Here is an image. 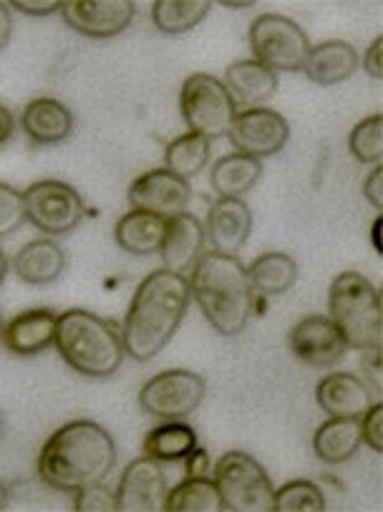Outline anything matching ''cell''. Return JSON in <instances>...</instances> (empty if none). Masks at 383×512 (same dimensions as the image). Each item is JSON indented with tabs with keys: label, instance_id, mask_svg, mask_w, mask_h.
I'll list each match as a JSON object with an SVG mask.
<instances>
[{
	"label": "cell",
	"instance_id": "obj_42",
	"mask_svg": "<svg viewBox=\"0 0 383 512\" xmlns=\"http://www.w3.org/2000/svg\"><path fill=\"white\" fill-rule=\"evenodd\" d=\"M13 33V13L8 3H0V51L6 48V43L11 41Z\"/></svg>",
	"mask_w": 383,
	"mask_h": 512
},
{
	"label": "cell",
	"instance_id": "obj_5",
	"mask_svg": "<svg viewBox=\"0 0 383 512\" xmlns=\"http://www.w3.org/2000/svg\"><path fill=\"white\" fill-rule=\"evenodd\" d=\"M328 316L346 338L348 349H381V293L356 270L336 275L328 291Z\"/></svg>",
	"mask_w": 383,
	"mask_h": 512
},
{
	"label": "cell",
	"instance_id": "obj_38",
	"mask_svg": "<svg viewBox=\"0 0 383 512\" xmlns=\"http://www.w3.org/2000/svg\"><path fill=\"white\" fill-rule=\"evenodd\" d=\"M363 197H366V200L371 202L378 212L383 210V167L381 164H376V167L371 169V175L366 177V182H363Z\"/></svg>",
	"mask_w": 383,
	"mask_h": 512
},
{
	"label": "cell",
	"instance_id": "obj_15",
	"mask_svg": "<svg viewBox=\"0 0 383 512\" xmlns=\"http://www.w3.org/2000/svg\"><path fill=\"white\" fill-rule=\"evenodd\" d=\"M189 200H192L189 180H182V177L162 167L144 172L129 187V205H132V210L152 212V215L164 217V220L179 215V212H187Z\"/></svg>",
	"mask_w": 383,
	"mask_h": 512
},
{
	"label": "cell",
	"instance_id": "obj_11",
	"mask_svg": "<svg viewBox=\"0 0 383 512\" xmlns=\"http://www.w3.org/2000/svg\"><path fill=\"white\" fill-rule=\"evenodd\" d=\"M227 139L232 142L235 152L263 162V157H273V154L283 152L290 139V124L285 122V117H280L278 111L268 109V106L242 109L235 114V122L227 132Z\"/></svg>",
	"mask_w": 383,
	"mask_h": 512
},
{
	"label": "cell",
	"instance_id": "obj_12",
	"mask_svg": "<svg viewBox=\"0 0 383 512\" xmlns=\"http://www.w3.org/2000/svg\"><path fill=\"white\" fill-rule=\"evenodd\" d=\"M288 346L295 359L313 369H331L348 354V344L331 316H305L290 328Z\"/></svg>",
	"mask_w": 383,
	"mask_h": 512
},
{
	"label": "cell",
	"instance_id": "obj_31",
	"mask_svg": "<svg viewBox=\"0 0 383 512\" xmlns=\"http://www.w3.org/2000/svg\"><path fill=\"white\" fill-rule=\"evenodd\" d=\"M164 512H222V500L210 477H184L167 492Z\"/></svg>",
	"mask_w": 383,
	"mask_h": 512
},
{
	"label": "cell",
	"instance_id": "obj_22",
	"mask_svg": "<svg viewBox=\"0 0 383 512\" xmlns=\"http://www.w3.org/2000/svg\"><path fill=\"white\" fill-rule=\"evenodd\" d=\"M222 84L227 86L235 104H242L245 109H258L268 104L278 91V74L255 59H242L227 66Z\"/></svg>",
	"mask_w": 383,
	"mask_h": 512
},
{
	"label": "cell",
	"instance_id": "obj_8",
	"mask_svg": "<svg viewBox=\"0 0 383 512\" xmlns=\"http://www.w3.org/2000/svg\"><path fill=\"white\" fill-rule=\"evenodd\" d=\"M247 36H250V51L255 61L268 66L273 74L303 71L310 41L293 18L280 16V13H263L252 21Z\"/></svg>",
	"mask_w": 383,
	"mask_h": 512
},
{
	"label": "cell",
	"instance_id": "obj_34",
	"mask_svg": "<svg viewBox=\"0 0 383 512\" xmlns=\"http://www.w3.org/2000/svg\"><path fill=\"white\" fill-rule=\"evenodd\" d=\"M26 222L23 192L0 182V238H8Z\"/></svg>",
	"mask_w": 383,
	"mask_h": 512
},
{
	"label": "cell",
	"instance_id": "obj_20",
	"mask_svg": "<svg viewBox=\"0 0 383 512\" xmlns=\"http://www.w3.org/2000/svg\"><path fill=\"white\" fill-rule=\"evenodd\" d=\"M21 129L33 144H43V147L61 144L63 139H69L71 129H74V114L58 99L38 96V99L28 101L23 109Z\"/></svg>",
	"mask_w": 383,
	"mask_h": 512
},
{
	"label": "cell",
	"instance_id": "obj_23",
	"mask_svg": "<svg viewBox=\"0 0 383 512\" xmlns=\"http://www.w3.org/2000/svg\"><path fill=\"white\" fill-rule=\"evenodd\" d=\"M63 268H66V253L51 238L31 240L13 258V270L28 286H48L61 278Z\"/></svg>",
	"mask_w": 383,
	"mask_h": 512
},
{
	"label": "cell",
	"instance_id": "obj_10",
	"mask_svg": "<svg viewBox=\"0 0 383 512\" xmlns=\"http://www.w3.org/2000/svg\"><path fill=\"white\" fill-rule=\"evenodd\" d=\"M26 222H31L43 235H66L81 225L86 215L84 200L66 182L41 180L23 192Z\"/></svg>",
	"mask_w": 383,
	"mask_h": 512
},
{
	"label": "cell",
	"instance_id": "obj_28",
	"mask_svg": "<svg viewBox=\"0 0 383 512\" xmlns=\"http://www.w3.org/2000/svg\"><path fill=\"white\" fill-rule=\"evenodd\" d=\"M197 447V432L184 419H167L149 429L144 437V454L157 462H184Z\"/></svg>",
	"mask_w": 383,
	"mask_h": 512
},
{
	"label": "cell",
	"instance_id": "obj_46",
	"mask_svg": "<svg viewBox=\"0 0 383 512\" xmlns=\"http://www.w3.org/2000/svg\"><path fill=\"white\" fill-rule=\"evenodd\" d=\"M6 275H8V258H6V253H3V248H0V286H3Z\"/></svg>",
	"mask_w": 383,
	"mask_h": 512
},
{
	"label": "cell",
	"instance_id": "obj_25",
	"mask_svg": "<svg viewBox=\"0 0 383 512\" xmlns=\"http://www.w3.org/2000/svg\"><path fill=\"white\" fill-rule=\"evenodd\" d=\"M361 422L351 417H331L315 429L313 452L326 465H343L361 449Z\"/></svg>",
	"mask_w": 383,
	"mask_h": 512
},
{
	"label": "cell",
	"instance_id": "obj_35",
	"mask_svg": "<svg viewBox=\"0 0 383 512\" xmlns=\"http://www.w3.org/2000/svg\"><path fill=\"white\" fill-rule=\"evenodd\" d=\"M76 512H119L116 510V492H111L104 482H94L74 492Z\"/></svg>",
	"mask_w": 383,
	"mask_h": 512
},
{
	"label": "cell",
	"instance_id": "obj_19",
	"mask_svg": "<svg viewBox=\"0 0 383 512\" xmlns=\"http://www.w3.org/2000/svg\"><path fill=\"white\" fill-rule=\"evenodd\" d=\"M56 321L58 316L48 308H31V311L18 313L3 328V346L23 359L41 354L56 338Z\"/></svg>",
	"mask_w": 383,
	"mask_h": 512
},
{
	"label": "cell",
	"instance_id": "obj_33",
	"mask_svg": "<svg viewBox=\"0 0 383 512\" xmlns=\"http://www.w3.org/2000/svg\"><path fill=\"white\" fill-rule=\"evenodd\" d=\"M348 149L361 164H381L383 159V117L371 114L353 127L348 137Z\"/></svg>",
	"mask_w": 383,
	"mask_h": 512
},
{
	"label": "cell",
	"instance_id": "obj_18",
	"mask_svg": "<svg viewBox=\"0 0 383 512\" xmlns=\"http://www.w3.org/2000/svg\"><path fill=\"white\" fill-rule=\"evenodd\" d=\"M315 402L328 417L361 419V414L376 402V394L361 376L351 371H333L315 386Z\"/></svg>",
	"mask_w": 383,
	"mask_h": 512
},
{
	"label": "cell",
	"instance_id": "obj_36",
	"mask_svg": "<svg viewBox=\"0 0 383 512\" xmlns=\"http://www.w3.org/2000/svg\"><path fill=\"white\" fill-rule=\"evenodd\" d=\"M358 422H361L363 444H368L373 452L381 454L383 452V404L376 399V402L361 414Z\"/></svg>",
	"mask_w": 383,
	"mask_h": 512
},
{
	"label": "cell",
	"instance_id": "obj_27",
	"mask_svg": "<svg viewBox=\"0 0 383 512\" xmlns=\"http://www.w3.org/2000/svg\"><path fill=\"white\" fill-rule=\"evenodd\" d=\"M245 270L255 296H280L298 280V263L285 253L258 255Z\"/></svg>",
	"mask_w": 383,
	"mask_h": 512
},
{
	"label": "cell",
	"instance_id": "obj_17",
	"mask_svg": "<svg viewBox=\"0 0 383 512\" xmlns=\"http://www.w3.org/2000/svg\"><path fill=\"white\" fill-rule=\"evenodd\" d=\"M205 245V222L197 215H192V212H179V215L167 220V230H164L159 255H162L164 268L172 270V273L184 275L192 270L197 258L205 253Z\"/></svg>",
	"mask_w": 383,
	"mask_h": 512
},
{
	"label": "cell",
	"instance_id": "obj_1",
	"mask_svg": "<svg viewBox=\"0 0 383 512\" xmlns=\"http://www.w3.org/2000/svg\"><path fill=\"white\" fill-rule=\"evenodd\" d=\"M187 275L167 268L152 270L134 291L129 311L121 323L126 356L134 361H152L174 338L189 311Z\"/></svg>",
	"mask_w": 383,
	"mask_h": 512
},
{
	"label": "cell",
	"instance_id": "obj_7",
	"mask_svg": "<svg viewBox=\"0 0 383 512\" xmlns=\"http://www.w3.org/2000/svg\"><path fill=\"white\" fill-rule=\"evenodd\" d=\"M179 111L189 132L205 139H222L235 122L237 104L227 86L212 74H192L179 91Z\"/></svg>",
	"mask_w": 383,
	"mask_h": 512
},
{
	"label": "cell",
	"instance_id": "obj_13",
	"mask_svg": "<svg viewBox=\"0 0 383 512\" xmlns=\"http://www.w3.org/2000/svg\"><path fill=\"white\" fill-rule=\"evenodd\" d=\"M167 492L169 487L162 462L144 454L139 460L129 462L124 472H121V480L116 485V510L162 512Z\"/></svg>",
	"mask_w": 383,
	"mask_h": 512
},
{
	"label": "cell",
	"instance_id": "obj_24",
	"mask_svg": "<svg viewBox=\"0 0 383 512\" xmlns=\"http://www.w3.org/2000/svg\"><path fill=\"white\" fill-rule=\"evenodd\" d=\"M167 230V220L144 210H129L114 225V240L124 253L147 258L159 253Z\"/></svg>",
	"mask_w": 383,
	"mask_h": 512
},
{
	"label": "cell",
	"instance_id": "obj_30",
	"mask_svg": "<svg viewBox=\"0 0 383 512\" xmlns=\"http://www.w3.org/2000/svg\"><path fill=\"white\" fill-rule=\"evenodd\" d=\"M210 8V0H157L152 6V21L164 36H182L200 26Z\"/></svg>",
	"mask_w": 383,
	"mask_h": 512
},
{
	"label": "cell",
	"instance_id": "obj_48",
	"mask_svg": "<svg viewBox=\"0 0 383 512\" xmlns=\"http://www.w3.org/2000/svg\"><path fill=\"white\" fill-rule=\"evenodd\" d=\"M0 432H3V422H0Z\"/></svg>",
	"mask_w": 383,
	"mask_h": 512
},
{
	"label": "cell",
	"instance_id": "obj_4",
	"mask_svg": "<svg viewBox=\"0 0 383 512\" xmlns=\"http://www.w3.org/2000/svg\"><path fill=\"white\" fill-rule=\"evenodd\" d=\"M53 346L71 369L89 379L114 376L126 356L119 328L84 308H71L58 316Z\"/></svg>",
	"mask_w": 383,
	"mask_h": 512
},
{
	"label": "cell",
	"instance_id": "obj_47",
	"mask_svg": "<svg viewBox=\"0 0 383 512\" xmlns=\"http://www.w3.org/2000/svg\"><path fill=\"white\" fill-rule=\"evenodd\" d=\"M225 6H230V8H250L252 3H225Z\"/></svg>",
	"mask_w": 383,
	"mask_h": 512
},
{
	"label": "cell",
	"instance_id": "obj_41",
	"mask_svg": "<svg viewBox=\"0 0 383 512\" xmlns=\"http://www.w3.org/2000/svg\"><path fill=\"white\" fill-rule=\"evenodd\" d=\"M13 11H21L26 16L41 18L51 16V13H61V3H53V0H46V3H31V0H18V3H11Z\"/></svg>",
	"mask_w": 383,
	"mask_h": 512
},
{
	"label": "cell",
	"instance_id": "obj_16",
	"mask_svg": "<svg viewBox=\"0 0 383 512\" xmlns=\"http://www.w3.org/2000/svg\"><path fill=\"white\" fill-rule=\"evenodd\" d=\"M205 233L212 250L237 255L252 233V210L242 197H217L205 217Z\"/></svg>",
	"mask_w": 383,
	"mask_h": 512
},
{
	"label": "cell",
	"instance_id": "obj_32",
	"mask_svg": "<svg viewBox=\"0 0 383 512\" xmlns=\"http://www.w3.org/2000/svg\"><path fill=\"white\" fill-rule=\"evenodd\" d=\"M326 507V495L310 480H293L273 492V512H323Z\"/></svg>",
	"mask_w": 383,
	"mask_h": 512
},
{
	"label": "cell",
	"instance_id": "obj_45",
	"mask_svg": "<svg viewBox=\"0 0 383 512\" xmlns=\"http://www.w3.org/2000/svg\"><path fill=\"white\" fill-rule=\"evenodd\" d=\"M378 230H381V217H376V222H373V233H371L373 248H376V253H381V240H378Z\"/></svg>",
	"mask_w": 383,
	"mask_h": 512
},
{
	"label": "cell",
	"instance_id": "obj_21",
	"mask_svg": "<svg viewBox=\"0 0 383 512\" xmlns=\"http://www.w3.org/2000/svg\"><path fill=\"white\" fill-rule=\"evenodd\" d=\"M358 51L348 41H323L318 46H310L308 59L303 64V74L313 84L333 86L348 81L358 71Z\"/></svg>",
	"mask_w": 383,
	"mask_h": 512
},
{
	"label": "cell",
	"instance_id": "obj_26",
	"mask_svg": "<svg viewBox=\"0 0 383 512\" xmlns=\"http://www.w3.org/2000/svg\"><path fill=\"white\" fill-rule=\"evenodd\" d=\"M263 177V162L247 154L232 152L212 164L210 182L220 197H245Z\"/></svg>",
	"mask_w": 383,
	"mask_h": 512
},
{
	"label": "cell",
	"instance_id": "obj_6",
	"mask_svg": "<svg viewBox=\"0 0 383 512\" xmlns=\"http://www.w3.org/2000/svg\"><path fill=\"white\" fill-rule=\"evenodd\" d=\"M212 482L227 512H273V480L252 454L230 449L212 467Z\"/></svg>",
	"mask_w": 383,
	"mask_h": 512
},
{
	"label": "cell",
	"instance_id": "obj_29",
	"mask_svg": "<svg viewBox=\"0 0 383 512\" xmlns=\"http://www.w3.org/2000/svg\"><path fill=\"white\" fill-rule=\"evenodd\" d=\"M210 152L212 142L202 137V134H179V137H174L164 147V169L174 172L182 180H192V177H197L207 167Z\"/></svg>",
	"mask_w": 383,
	"mask_h": 512
},
{
	"label": "cell",
	"instance_id": "obj_39",
	"mask_svg": "<svg viewBox=\"0 0 383 512\" xmlns=\"http://www.w3.org/2000/svg\"><path fill=\"white\" fill-rule=\"evenodd\" d=\"M383 36H376L371 41V46L363 53V71H366L371 79H381L383 76Z\"/></svg>",
	"mask_w": 383,
	"mask_h": 512
},
{
	"label": "cell",
	"instance_id": "obj_37",
	"mask_svg": "<svg viewBox=\"0 0 383 512\" xmlns=\"http://www.w3.org/2000/svg\"><path fill=\"white\" fill-rule=\"evenodd\" d=\"M363 369V381L371 386L373 394H381V349H368L363 351L361 359Z\"/></svg>",
	"mask_w": 383,
	"mask_h": 512
},
{
	"label": "cell",
	"instance_id": "obj_3",
	"mask_svg": "<svg viewBox=\"0 0 383 512\" xmlns=\"http://www.w3.org/2000/svg\"><path fill=\"white\" fill-rule=\"evenodd\" d=\"M187 283L192 301L220 336L232 338L245 331L255 311V293L237 255L205 250L189 270Z\"/></svg>",
	"mask_w": 383,
	"mask_h": 512
},
{
	"label": "cell",
	"instance_id": "obj_40",
	"mask_svg": "<svg viewBox=\"0 0 383 512\" xmlns=\"http://www.w3.org/2000/svg\"><path fill=\"white\" fill-rule=\"evenodd\" d=\"M184 472H187V477H205L207 472H210V454H207V449H202L200 444H197V447L184 457Z\"/></svg>",
	"mask_w": 383,
	"mask_h": 512
},
{
	"label": "cell",
	"instance_id": "obj_14",
	"mask_svg": "<svg viewBox=\"0 0 383 512\" xmlns=\"http://www.w3.org/2000/svg\"><path fill=\"white\" fill-rule=\"evenodd\" d=\"M63 21L86 38H114L132 26L137 6L132 0H69L61 3Z\"/></svg>",
	"mask_w": 383,
	"mask_h": 512
},
{
	"label": "cell",
	"instance_id": "obj_44",
	"mask_svg": "<svg viewBox=\"0 0 383 512\" xmlns=\"http://www.w3.org/2000/svg\"><path fill=\"white\" fill-rule=\"evenodd\" d=\"M8 505H11V490L0 482V510H6Z\"/></svg>",
	"mask_w": 383,
	"mask_h": 512
},
{
	"label": "cell",
	"instance_id": "obj_43",
	"mask_svg": "<svg viewBox=\"0 0 383 512\" xmlns=\"http://www.w3.org/2000/svg\"><path fill=\"white\" fill-rule=\"evenodd\" d=\"M16 132V117L8 106L0 104V144H6Z\"/></svg>",
	"mask_w": 383,
	"mask_h": 512
},
{
	"label": "cell",
	"instance_id": "obj_9",
	"mask_svg": "<svg viewBox=\"0 0 383 512\" xmlns=\"http://www.w3.org/2000/svg\"><path fill=\"white\" fill-rule=\"evenodd\" d=\"M207 394L205 379L195 371L167 369L147 381L139 391V407L154 419H187L202 407Z\"/></svg>",
	"mask_w": 383,
	"mask_h": 512
},
{
	"label": "cell",
	"instance_id": "obj_2",
	"mask_svg": "<svg viewBox=\"0 0 383 512\" xmlns=\"http://www.w3.org/2000/svg\"><path fill=\"white\" fill-rule=\"evenodd\" d=\"M116 465L114 437L91 419H74L51 434L38 454L41 482L58 492H76L104 482Z\"/></svg>",
	"mask_w": 383,
	"mask_h": 512
}]
</instances>
